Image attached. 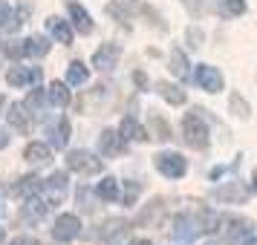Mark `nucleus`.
I'll list each match as a JSON object with an SVG mask.
<instances>
[{
	"label": "nucleus",
	"instance_id": "obj_1",
	"mask_svg": "<svg viewBox=\"0 0 257 245\" xmlns=\"http://www.w3.org/2000/svg\"><path fill=\"white\" fill-rule=\"evenodd\" d=\"M182 136H185V144L194 147V150H205L208 147V124L202 121L199 110H194V113H188L182 118Z\"/></svg>",
	"mask_w": 257,
	"mask_h": 245
},
{
	"label": "nucleus",
	"instance_id": "obj_2",
	"mask_svg": "<svg viewBox=\"0 0 257 245\" xmlns=\"http://www.w3.org/2000/svg\"><path fill=\"white\" fill-rule=\"evenodd\" d=\"M225 242L228 245H254V225L248 219H240V216H231L225 219Z\"/></svg>",
	"mask_w": 257,
	"mask_h": 245
},
{
	"label": "nucleus",
	"instance_id": "obj_3",
	"mask_svg": "<svg viewBox=\"0 0 257 245\" xmlns=\"http://www.w3.org/2000/svg\"><path fill=\"white\" fill-rule=\"evenodd\" d=\"M153 164H156V170L162 176H168V179H182L185 170H188L185 156H179V153H159V156L153 159Z\"/></svg>",
	"mask_w": 257,
	"mask_h": 245
},
{
	"label": "nucleus",
	"instance_id": "obj_4",
	"mask_svg": "<svg viewBox=\"0 0 257 245\" xmlns=\"http://www.w3.org/2000/svg\"><path fill=\"white\" fill-rule=\"evenodd\" d=\"M174 239H179V242H191L197 233H202V222H199V216H191V213H179V216H174Z\"/></svg>",
	"mask_w": 257,
	"mask_h": 245
},
{
	"label": "nucleus",
	"instance_id": "obj_5",
	"mask_svg": "<svg viewBox=\"0 0 257 245\" xmlns=\"http://www.w3.org/2000/svg\"><path fill=\"white\" fill-rule=\"evenodd\" d=\"M81 233V219L75 216V213H61L58 219H55V228H52V236L58 239V242H70Z\"/></svg>",
	"mask_w": 257,
	"mask_h": 245
},
{
	"label": "nucleus",
	"instance_id": "obj_6",
	"mask_svg": "<svg viewBox=\"0 0 257 245\" xmlns=\"http://www.w3.org/2000/svg\"><path fill=\"white\" fill-rule=\"evenodd\" d=\"M67 167L70 170H75V173H101V162L95 159L93 153L87 150H72L70 156H67Z\"/></svg>",
	"mask_w": 257,
	"mask_h": 245
},
{
	"label": "nucleus",
	"instance_id": "obj_7",
	"mask_svg": "<svg viewBox=\"0 0 257 245\" xmlns=\"http://www.w3.org/2000/svg\"><path fill=\"white\" fill-rule=\"evenodd\" d=\"M197 84L205 90V93H220L222 90V72L217 67H208V64H199L197 72H194Z\"/></svg>",
	"mask_w": 257,
	"mask_h": 245
},
{
	"label": "nucleus",
	"instance_id": "obj_8",
	"mask_svg": "<svg viewBox=\"0 0 257 245\" xmlns=\"http://www.w3.org/2000/svg\"><path fill=\"white\" fill-rule=\"evenodd\" d=\"M248 187L243 185V182H228V185H222L214 190V196H217V202H231V205H240V202H245L248 199Z\"/></svg>",
	"mask_w": 257,
	"mask_h": 245
},
{
	"label": "nucleus",
	"instance_id": "obj_9",
	"mask_svg": "<svg viewBox=\"0 0 257 245\" xmlns=\"http://www.w3.org/2000/svg\"><path fill=\"white\" fill-rule=\"evenodd\" d=\"M136 12H139V3L136 0H110L107 3V15L116 18L118 24H130Z\"/></svg>",
	"mask_w": 257,
	"mask_h": 245
},
{
	"label": "nucleus",
	"instance_id": "obj_10",
	"mask_svg": "<svg viewBox=\"0 0 257 245\" xmlns=\"http://www.w3.org/2000/svg\"><path fill=\"white\" fill-rule=\"evenodd\" d=\"M118 55H121V49H118L116 44H101V49H95V55H93V67L95 70H101V72L113 70L116 61H118Z\"/></svg>",
	"mask_w": 257,
	"mask_h": 245
},
{
	"label": "nucleus",
	"instance_id": "obj_11",
	"mask_svg": "<svg viewBox=\"0 0 257 245\" xmlns=\"http://www.w3.org/2000/svg\"><path fill=\"white\" fill-rule=\"evenodd\" d=\"M98 147H101L104 156H121V153L127 150V144H124V139H121V133H116V130H104V133L98 136Z\"/></svg>",
	"mask_w": 257,
	"mask_h": 245
},
{
	"label": "nucleus",
	"instance_id": "obj_12",
	"mask_svg": "<svg viewBox=\"0 0 257 245\" xmlns=\"http://www.w3.org/2000/svg\"><path fill=\"white\" fill-rule=\"evenodd\" d=\"M6 118H9V124H12V127L18 130V133H24V136L29 133V130H32V121H29V110H26V107L21 104V101L9 107Z\"/></svg>",
	"mask_w": 257,
	"mask_h": 245
},
{
	"label": "nucleus",
	"instance_id": "obj_13",
	"mask_svg": "<svg viewBox=\"0 0 257 245\" xmlns=\"http://www.w3.org/2000/svg\"><path fill=\"white\" fill-rule=\"evenodd\" d=\"M67 12H70V18H72V26H75L81 35H90V32H93V21H90V15L84 12L81 3H67Z\"/></svg>",
	"mask_w": 257,
	"mask_h": 245
},
{
	"label": "nucleus",
	"instance_id": "obj_14",
	"mask_svg": "<svg viewBox=\"0 0 257 245\" xmlns=\"http://www.w3.org/2000/svg\"><path fill=\"white\" fill-rule=\"evenodd\" d=\"M6 81L12 87H26V84L41 81V70H24V67H12L6 72Z\"/></svg>",
	"mask_w": 257,
	"mask_h": 245
},
{
	"label": "nucleus",
	"instance_id": "obj_15",
	"mask_svg": "<svg viewBox=\"0 0 257 245\" xmlns=\"http://www.w3.org/2000/svg\"><path fill=\"white\" fill-rule=\"evenodd\" d=\"M118 133H121V139H124V141H145V139H148V130L142 127L133 116H127L124 121H121Z\"/></svg>",
	"mask_w": 257,
	"mask_h": 245
},
{
	"label": "nucleus",
	"instance_id": "obj_16",
	"mask_svg": "<svg viewBox=\"0 0 257 245\" xmlns=\"http://www.w3.org/2000/svg\"><path fill=\"white\" fill-rule=\"evenodd\" d=\"M24 159L26 162H35V164H41V162H52V150H49L47 144H41V141H32V144H26V150H24Z\"/></svg>",
	"mask_w": 257,
	"mask_h": 245
},
{
	"label": "nucleus",
	"instance_id": "obj_17",
	"mask_svg": "<svg viewBox=\"0 0 257 245\" xmlns=\"http://www.w3.org/2000/svg\"><path fill=\"white\" fill-rule=\"evenodd\" d=\"M47 29L55 35V41L72 44V26L67 24V21H61V18H47Z\"/></svg>",
	"mask_w": 257,
	"mask_h": 245
},
{
	"label": "nucleus",
	"instance_id": "obj_18",
	"mask_svg": "<svg viewBox=\"0 0 257 245\" xmlns=\"http://www.w3.org/2000/svg\"><path fill=\"white\" fill-rule=\"evenodd\" d=\"M156 90H159V95H162L168 104H174V107H179V104H185V90H179L176 84H168V81H159L156 84Z\"/></svg>",
	"mask_w": 257,
	"mask_h": 245
},
{
	"label": "nucleus",
	"instance_id": "obj_19",
	"mask_svg": "<svg viewBox=\"0 0 257 245\" xmlns=\"http://www.w3.org/2000/svg\"><path fill=\"white\" fill-rule=\"evenodd\" d=\"M38 190H41V179H38V176H24V179H18V185L12 187L15 196H35Z\"/></svg>",
	"mask_w": 257,
	"mask_h": 245
},
{
	"label": "nucleus",
	"instance_id": "obj_20",
	"mask_svg": "<svg viewBox=\"0 0 257 245\" xmlns=\"http://www.w3.org/2000/svg\"><path fill=\"white\" fill-rule=\"evenodd\" d=\"M185 3V9L194 18H202V15H208V12H217V6H220V0H182Z\"/></svg>",
	"mask_w": 257,
	"mask_h": 245
},
{
	"label": "nucleus",
	"instance_id": "obj_21",
	"mask_svg": "<svg viewBox=\"0 0 257 245\" xmlns=\"http://www.w3.org/2000/svg\"><path fill=\"white\" fill-rule=\"evenodd\" d=\"M95 193H98V199H104V202H116V199L121 196V193H118V182L113 179V176L101 179L98 187H95Z\"/></svg>",
	"mask_w": 257,
	"mask_h": 245
},
{
	"label": "nucleus",
	"instance_id": "obj_22",
	"mask_svg": "<svg viewBox=\"0 0 257 245\" xmlns=\"http://www.w3.org/2000/svg\"><path fill=\"white\" fill-rule=\"evenodd\" d=\"M87 78H90V70L84 67L81 61H72L70 67H67V84L70 87H81Z\"/></svg>",
	"mask_w": 257,
	"mask_h": 245
},
{
	"label": "nucleus",
	"instance_id": "obj_23",
	"mask_svg": "<svg viewBox=\"0 0 257 245\" xmlns=\"http://www.w3.org/2000/svg\"><path fill=\"white\" fill-rule=\"evenodd\" d=\"M162 210H165V202H162V199H153L151 205L139 213V225H156Z\"/></svg>",
	"mask_w": 257,
	"mask_h": 245
},
{
	"label": "nucleus",
	"instance_id": "obj_24",
	"mask_svg": "<svg viewBox=\"0 0 257 245\" xmlns=\"http://www.w3.org/2000/svg\"><path fill=\"white\" fill-rule=\"evenodd\" d=\"M49 101L55 107H67L70 104V90H67V84L64 81H52L49 84Z\"/></svg>",
	"mask_w": 257,
	"mask_h": 245
},
{
	"label": "nucleus",
	"instance_id": "obj_25",
	"mask_svg": "<svg viewBox=\"0 0 257 245\" xmlns=\"http://www.w3.org/2000/svg\"><path fill=\"white\" fill-rule=\"evenodd\" d=\"M171 72H174L176 78H182V81L191 75V72H188V58H185L182 49H174V52H171Z\"/></svg>",
	"mask_w": 257,
	"mask_h": 245
},
{
	"label": "nucleus",
	"instance_id": "obj_26",
	"mask_svg": "<svg viewBox=\"0 0 257 245\" xmlns=\"http://www.w3.org/2000/svg\"><path fill=\"white\" fill-rule=\"evenodd\" d=\"M217 12H220L222 18H240V15L245 12V0H220Z\"/></svg>",
	"mask_w": 257,
	"mask_h": 245
},
{
	"label": "nucleus",
	"instance_id": "obj_27",
	"mask_svg": "<svg viewBox=\"0 0 257 245\" xmlns=\"http://www.w3.org/2000/svg\"><path fill=\"white\" fill-rule=\"evenodd\" d=\"M24 49H26V55H32V58H44V55L49 52V44L44 41V38H26Z\"/></svg>",
	"mask_w": 257,
	"mask_h": 245
},
{
	"label": "nucleus",
	"instance_id": "obj_28",
	"mask_svg": "<svg viewBox=\"0 0 257 245\" xmlns=\"http://www.w3.org/2000/svg\"><path fill=\"white\" fill-rule=\"evenodd\" d=\"M228 107H231V113L237 118H248L251 116V110H248V101H245L240 93H231V98H228Z\"/></svg>",
	"mask_w": 257,
	"mask_h": 245
},
{
	"label": "nucleus",
	"instance_id": "obj_29",
	"mask_svg": "<svg viewBox=\"0 0 257 245\" xmlns=\"http://www.w3.org/2000/svg\"><path fill=\"white\" fill-rule=\"evenodd\" d=\"M151 127H153V133H156V139H159V141H168V139H171V124H168L165 118L151 116Z\"/></svg>",
	"mask_w": 257,
	"mask_h": 245
},
{
	"label": "nucleus",
	"instance_id": "obj_30",
	"mask_svg": "<svg viewBox=\"0 0 257 245\" xmlns=\"http://www.w3.org/2000/svg\"><path fill=\"white\" fill-rule=\"evenodd\" d=\"M41 185H44V182H41ZM44 187L55 190V202H58V199L64 196V190H67V176H64V173H55V176H52V179H49V182H47Z\"/></svg>",
	"mask_w": 257,
	"mask_h": 245
},
{
	"label": "nucleus",
	"instance_id": "obj_31",
	"mask_svg": "<svg viewBox=\"0 0 257 245\" xmlns=\"http://www.w3.org/2000/svg\"><path fill=\"white\" fill-rule=\"evenodd\" d=\"M0 26L3 29H18V21H12V6L6 0H0Z\"/></svg>",
	"mask_w": 257,
	"mask_h": 245
},
{
	"label": "nucleus",
	"instance_id": "obj_32",
	"mask_svg": "<svg viewBox=\"0 0 257 245\" xmlns=\"http://www.w3.org/2000/svg\"><path fill=\"white\" fill-rule=\"evenodd\" d=\"M67 136H70V118H61V121H58V130H55V139H52V144H55V147H64V144H67Z\"/></svg>",
	"mask_w": 257,
	"mask_h": 245
},
{
	"label": "nucleus",
	"instance_id": "obj_33",
	"mask_svg": "<svg viewBox=\"0 0 257 245\" xmlns=\"http://www.w3.org/2000/svg\"><path fill=\"white\" fill-rule=\"evenodd\" d=\"M6 55H9V58H26V49H24V41H15V44H9V47H6Z\"/></svg>",
	"mask_w": 257,
	"mask_h": 245
},
{
	"label": "nucleus",
	"instance_id": "obj_34",
	"mask_svg": "<svg viewBox=\"0 0 257 245\" xmlns=\"http://www.w3.org/2000/svg\"><path fill=\"white\" fill-rule=\"evenodd\" d=\"M139 190H142L139 182H130V185H127V193H124V205H133V199L139 196Z\"/></svg>",
	"mask_w": 257,
	"mask_h": 245
},
{
	"label": "nucleus",
	"instance_id": "obj_35",
	"mask_svg": "<svg viewBox=\"0 0 257 245\" xmlns=\"http://www.w3.org/2000/svg\"><path fill=\"white\" fill-rule=\"evenodd\" d=\"M188 47L191 49L202 47V32H199V29H188Z\"/></svg>",
	"mask_w": 257,
	"mask_h": 245
},
{
	"label": "nucleus",
	"instance_id": "obj_36",
	"mask_svg": "<svg viewBox=\"0 0 257 245\" xmlns=\"http://www.w3.org/2000/svg\"><path fill=\"white\" fill-rule=\"evenodd\" d=\"M12 245H41V242H38L35 236H15Z\"/></svg>",
	"mask_w": 257,
	"mask_h": 245
},
{
	"label": "nucleus",
	"instance_id": "obj_37",
	"mask_svg": "<svg viewBox=\"0 0 257 245\" xmlns=\"http://www.w3.org/2000/svg\"><path fill=\"white\" fill-rule=\"evenodd\" d=\"M133 81H136V87L145 90V87H148V75H145V72H133Z\"/></svg>",
	"mask_w": 257,
	"mask_h": 245
},
{
	"label": "nucleus",
	"instance_id": "obj_38",
	"mask_svg": "<svg viewBox=\"0 0 257 245\" xmlns=\"http://www.w3.org/2000/svg\"><path fill=\"white\" fill-rule=\"evenodd\" d=\"M6 144H9V136H6V133H3V130H0V150H3V147H6Z\"/></svg>",
	"mask_w": 257,
	"mask_h": 245
},
{
	"label": "nucleus",
	"instance_id": "obj_39",
	"mask_svg": "<svg viewBox=\"0 0 257 245\" xmlns=\"http://www.w3.org/2000/svg\"><path fill=\"white\" fill-rule=\"evenodd\" d=\"M130 245H153V242H151V239H133Z\"/></svg>",
	"mask_w": 257,
	"mask_h": 245
},
{
	"label": "nucleus",
	"instance_id": "obj_40",
	"mask_svg": "<svg viewBox=\"0 0 257 245\" xmlns=\"http://www.w3.org/2000/svg\"><path fill=\"white\" fill-rule=\"evenodd\" d=\"M3 239H6V231H3V228H0V245H3Z\"/></svg>",
	"mask_w": 257,
	"mask_h": 245
},
{
	"label": "nucleus",
	"instance_id": "obj_41",
	"mask_svg": "<svg viewBox=\"0 0 257 245\" xmlns=\"http://www.w3.org/2000/svg\"><path fill=\"white\" fill-rule=\"evenodd\" d=\"M251 187H254V190H257V170H254V185H251Z\"/></svg>",
	"mask_w": 257,
	"mask_h": 245
},
{
	"label": "nucleus",
	"instance_id": "obj_42",
	"mask_svg": "<svg viewBox=\"0 0 257 245\" xmlns=\"http://www.w3.org/2000/svg\"><path fill=\"white\" fill-rule=\"evenodd\" d=\"M3 104H6V101H3V95H0V110H3Z\"/></svg>",
	"mask_w": 257,
	"mask_h": 245
}]
</instances>
